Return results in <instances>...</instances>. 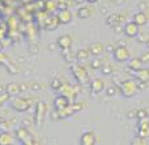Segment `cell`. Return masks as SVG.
I'll return each mask as SVG.
<instances>
[{
    "label": "cell",
    "mask_w": 149,
    "mask_h": 145,
    "mask_svg": "<svg viewBox=\"0 0 149 145\" xmlns=\"http://www.w3.org/2000/svg\"><path fill=\"white\" fill-rule=\"evenodd\" d=\"M133 21H135L139 26H145L146 24H148V15L143 11L136 12V13L133 15Z\"/></svg>",
    "instance_id": "obj_21"
},
{
    "label": "cell",
    "mask_w": 149,
    "mask_h": 145,
    "mask_svg": "<svg viewBox=\"0 0 149 145\" xmlns=\"http://www.w3.org/2000/svg\"><path fill=\"white\" fill-rule=\"evenodd\" d=\"M33 99L31 98H21V96H12L9 99V106L17 112H26L32 106Z\"/></svg>",
    "instance_id": "obj_2"
},
{
    "label": "cell",
    "mask_w": 149,
    "mask_h": 145,
    "mask_svg": "<svg viewBox=\"0 0 149 145\" xmlns=\"http://www.w3.org/2000/svg\"><path fill=\"white\" fill-rule=\"evenodd\" d=\"M93 13H94V9L91 8L90 6H81L78 8V12H77L78 17L79 19H82V20L90 19V17L93 16Z\"/></svg>",
    "instance_id": "obj_18"
},
{
    "label": "cell",
    "mask_w": 149,
    "mask_h": 145,
    "mask_svg": "<svg viewBox=\"0 0 149 145\" xmlns=\"http://www.w3.org/2000/svg\"><path fill=\"white\" fill-rule=\"evenodd\" d=\"M70 70L77 83L79 84L88 83V72L84 66H82L81 63H74L70 66Z\"/></svg>",
    "instance_id": "obj_4"
},
{
    "label": "cell",
    "mask_w": 149,
    "mask_h": 145,
    "mask_svg": "<svg viewBox=\"0 0 149 145\" xmlns=\"http://www.w3.org/2000/svg\"><path fill=\"white\" fill-rule=\"evenodd\" d=\"M146 46H148V49H149V41H148V42H146Z\"/></svg>",
    "instance_id": "obj_46"
},
{
    "label": "cell",
    "mask_w": 149,
    "mask_h": 145,
    "mask_svg": "<svg viewBox=\"0 0 149 145\" xmlns=\"http://www.w3.org/2000/svg\"><path fill=\"white\" fill-rule=\"evenodd\" d=\"M106 90V84H104V81L102 78H95L90 82V91L91 94H100Z\"/></svg>",
    "instance_id": "obj_12"
},
{
    "label": "cell",
    "mask_w": 149,
    "mask_h": 145,
    "mask_svg": "<svg viewBox=\"0 0 149 145\" xmlns=\"http://www.w3.org/2000/svg\"><path fill=\"white\" fill-rule=\"evenodd\" d=\"M81 145H94L96 144V135L93 131H86L82 133L81 140H79Z\"/></svg>",
    "instance_id": "obj_14"
},
{
    "label": "cell",
    "mask_w": 149,
    "mask_h": 145,
    "mask_svg": "<svg viewBox=\"0 0 149 145\" xmlns=\"http://www.w3.org/2000/svg\"><path fill=\"white\" fill-rule=\"evenodd\" d=\"M70 103H71L70 99L66 98L65 95H62V94L57 95L56 98H54V100H53V106H54V108H56V109L65 108V107H68Z\"/></svg>",
    "instance_id": "obj_15"
},
{
    "label": "cell",
    "mask_w": 149,
    "mask_h": 145,
    "mask_svg": "<svg viewBox=\"0 0 149 145\" xmlns=\"http://www.w3.org/2000/svg\"><path fill=\"white\" fill-rule=\"evenodd\" d=\"M17 24H19V21H17V19L15 16H12V17H9V20H8V26H9V31H16V28H17Z\"/></svg>",
    "instance_id": "obj_32"
},
{
    "label": "cell",
    "mask_w": 149,
    "mask_h": 145,
    "mask_svg": "<svg viewBox=\"0 0 149 145\" xmlns=\"http://www.w3.org/2000/svg\"><path fill=\"white\" fill-rule=\"evenodd\" d=\"M57 17H58V21L61 25H66V24H70L73 21V12L69 8H62L58 11Z\"/></svg>",
    "instance_id": "obj_10"
},
{
    "label": "cell",
    "mask_w": 149,
    "mask_h": 145,
    "mask_svg": "<svg viewBox=\"0 0 149 145\" xmlns=\"http://www.w3.org/2000/svg\"><path fill=\"white\" fill-rule=\"evenodd\" d=\"M0 120H1V117H0Z\"/></svg>",
    "instance_id": "obj_47"
},
{
    "label": "cell",
    "mask_w": 149,
    "mask_h": 145,
    "mask_svg": "<svg viewBox=\"0 0 149 145\" xmlns=\"http://www.w3.org/2000/svg\"><path fill=\"white\" fill-rule=\"evenodd\" d=\"M1 92H6V86H1V84H0V94H1Z\"/></svg>",
    "instance_id": "obj_44"
},
{
    "label": "cell",
    "mask_w": 149,
    "mask_h": 145,
    "mask_svg": "<svg viewBox=\"0 0 149 145\" xmlns=\"http://www.w3.org/2000/svg\"><path fill=\"white\" fill-rule=\"evenodd\" d=\"M144 66V62L141 61L140 57H133V58H130V61H128V67H130V70H132V71H137V70L143 69Z\"/></svg>",
    "instance_id": "obj_22"
},
{
    "label": "cell",
    "mask_w": 149,
    "mask_h": 145,
    "mask_svg": "<svg viewBox=\"0 0 149 145\" xmlns=\"http://www.w3.org/2000/svg\"><path fill=\"white\" fill-rule=\"evenodd\" d=\"M54 9H58L56 1H53V0H46V3H45V11L50 12V11H54Z\"/></svg>",
    "instance_id": "obj_30"
},
{
    "label": "cell",
    "mask_w": 149,
    "mask_h": 145,
    "mask_svg": "<svg viewBox=\"0 0 149 145\" xmlns=\"http://www.w3.org/2000/svg\"><path fill=\"white\" fill-rule=\"evenodd\" d=\"M46 114H48V104H46V102H44V100L37 102L36 108H34V116H33L34 125L36 127H42L44 125Z\"/></svg>",
    "instance_id": "obj_3"
},
{
    "label": "cell",
    "mask_w": 149,
    "mask_h": 145,
    "mask_svg": "<svg viewBox=\"0 0 149 145\" xmlns=\"http://www.w3.org/2000/svg\"><path fill=\"white\" fill-rule=\"evenodd\" d=\"M131 144H133V145H144V144H146V139H144V137H141V136H136L135 139L131 141Z\"/></svg>",
    "instance_id": "obj_33"
},
{
    "label": "cell",
    "mask_w": 149,
    "mask_h": 145,
    "mask_svg": "<svg viewBox=\"0 0 149 145\" xmlns=\"http://www.w3.org/2000/svg\"><path fill=\"white\" fill-rule=\"evenodd\" d=\"M31 89L33 90V91H40V90H42V84L38 83V82H34V83H32Z\"/></svg>",
    "instance_id": "obj_38"
},
{
    "label": "cell",
    "mask_w": 149,
    "mask_h": 145,
    "mask_svg": "<svg viewBox=\"0 0 149 145\" xmlns=\"http://www.w3.org/2000/svg\"><path fill=\"white\" fill-rule=\"evenodd\" d=\"M119 91L123 95L124 98H133L139 91V86H137V81L136 79H125L120 83Z\"/></svg>",
    "instance_id": "obj_1"
},
{
    "label": "cell",
    "mask_w": 149,
    "mask_h": 145,
    "mask_svg": "<svg viewBox=\"0 0 149 145\" xmlns=\"http://www.w3.org/2000/svg\"><path fill=\"white\" fill-rule=\"evenodd\" d=\"M104 45L102 42H93V44L88 46V50H90L91 56L93 57H100L104 53Z\"/></svg>",
    "instance_id": "obj_17"
},
{
    "label": "cell",
    "mask_w": 149,
    "mask_h": 145,
    "mask_svg": "<svg viewBox=\"0 0 149 145\" xmlns=\"http://www.w3.org/2000/svg\"><path fill=\"white\" fill-rule=\"evenodd\" d=\"M20 89H21V92H25L29 89V86L26 83H20Z\"/></svg>",
    "instance_id": "obj_41"
},
{
    "label": "cell",
    "mask_w": 149,
    "mask_h": 145,
    "mask_svg": "<svg viewBox=\"0 0 149 145\" xmlns=\"http://www.w3.org/2000/svg\"><path fill=\"white\" fill-rule=\"evenodd\" d=\"M103 65H104V62L102 61L100 57H94V58L91 59V62H90V67L93 70H100Z\"/></svg>",
    "instance_id": "obj_25"
},
{
    "label": "cell",
    "mask_w": 149,
    "mask_h": 145,
    "mask_svg": "<svg viewBox=\"0 0 149 145\" xmlns=\"http://www.w3.org/2000/svg\"><path fill=\"white\" fill-rule=\"evenodd\" d=\"M123 32L127 37L130 38H135L137 37V34L140 33V26L136 24L135 21H130V22H125L123 26Z\"/></svg>",
    "instance_id": "obj_9"
},
{
    "label": "cell",
    "mask_w": 149,
    "mask_h": 145,
    "mask_svg": "<svg viewBox=\"0 0 149 145\" xmlns=\"http://www.w3.org/2000/svg\"><path fill=\"white\" fill-rule=\"evenodd\" d=\"M12 129V124L9 120H0V132H8Z\"/></svg>",
    "instance_id": "obj_28"
},
{
    "label": "cell",
    "mask_w": 149,
    "mask_h": 145,
    "mask_svg": "<svg viewBox=\"0 0 149 145\" xmlns=\"http://www.w3.org/2000/svg\"><path fill=\"white\" fill-rule=\"evenodd\" d=\"M86 0H74V3L75 4H82V3H84Z\"/></svg>",
    "instance_id": "obj_43"
},
{
    "label": "cell",
    "mask_w": 149,
    "mask_h": 145,
    "mask_svg": "<svg viewBox=\"0 0 149 145\" xmlns=\"http://www.w3.org/2000/svg\"><path fill=\"white\" fill-rule=\"evenodd\" d=\"M90 57H91V53L88 49H79V50L75 53V59L79 62V63L88 61Z\"/></svg>",
    "instance_id": "obj_23"
},
{
    "label": "cell",
    "mask_w": 149,
    "mask_h": 145,
    "mask_svg": "<svg viewBox=\"0 0 149 145\" xmlns=\"http://www.w3.org/2000/svg\"><path fill=\"white\" fill-rule=\"evenodd\" d=\"M16 136L11 131L8 132H0V145H11L15 142Z\"/></svg>",
    "instance_id": "obj_19"
},
{
    "label": "cell",
    "mask_w": 149,
    "mask_h": 145,
    "mask_svg": "<svg viewBox=\"0 0 149 145\" xmlns=\"http://www.w3.org/2000/svg\"><path fill=\"white\" fill-rule=\"evenodd\" d=\"M124 20H127V15L125 13H113V15H110V16L107 17L106 22H107L108 26L113 28V26L119 25L120 22H123Z\"/></svg>",
    "instance_id": "obj_13"
},
{
    "label": "cell",
    "mask_w": 149,
    "mask_h": 145,
    "mask_svg": "<svg viewBox=\"0 0 149 145\" xmlns=\"http://www.w3.org/2000/svg\"><path fill=\"white\" fill-rule=\"evenodd\" d=\"M136 114H137V109H133V111L128 112V117H130V119H132V117H136Z\"/></svg>",
    "instance_id": "obj_42"
},
{
    "label": "cell",
    "mask_w": 149,
    "mask_h": 145,
    "mask_svg": "<svg viewBox=\"0 0 149 145\" xmlns=\"http://www.w3.org/2000/svg\"><path fill=\"white\" fill-rule=\"evenodd\" d=\"M87 3H90V4H94V3H98L99 0H86Z\"/></svg>",
    "instance_id": "obj_45"
},
{
    "label": "cell",
    "mask_w": 149,
    "mask_h": 145,
    "mask_svg": "<svg viewBox=\"0 0 149 145\" xmlns=\"http://www.w3.org/2000/svg\"><path fill=\"white\" fill-rule=\"evenodd\" d=\"M15 136H16L17 141L21 142V144H24V145H32V144H34L33 136H32V133L25 128V127H19V128L15 131Z\"/></svg>",
    "instance_id": "obj_5"
},
{
    "label": "cell",
    "mask_w": 149,
    "mask_h": 145,
    "mask_svg": "<svg viewBox=\"0 0 149 145\" xmlns=\"http://www.w3.org/2000/svg\"><path fill=\"white\" fill-rule=\"evenodd\" d=\"M140 58H141V61H143L144 63H149V49L146 52H143V53H141Z\"/></svg>",
    "instance_id": "obj_37"
},
{
    "label": "cell",
    "mask_w": 149,
    "mask_h": 145,
    "mask_svg": "<svg viewBox=\"0 0 149 145\" xmlns=\"http://www.w3.org/2000/svg\"><path fill=\"white\" fill-rule=\"evenodd\" d=\"M115 45H112V44H110V45H107L106 46V52H108V53H113V50H115Z\"/></svg>",
    "instance_id": "obj_40"
},
{
    "label": "cell",
    "mask_w": 149,
    "mask_h": 145,
    "mask_svg": "<svg viewBox=\"0 0 149 145\" xmlns=\"http://www.w3.org/2000/svg\"><path fill=\"white\" fill-rule=\"evenodd\" d=\"M149 114L145 108H141V109H137V114H136V119L140 120V119H144V117H148Z\"/></svg>",
    "instance_id": "obj_34"
},
{
    "label": "cell",
    "mask_w": 149,
    "mask_h": 145,
    "mask_svg": "<svg viewBox=\"0 0 149 145\" xmlns=\"http://www.w3.org/2000/svg\"><path fill=\"white\" fill-rule=\"evenodd\" d=\"M112 56H113V58H115V61L127 62V61H130V58H131V52H130V49H128L127 46L119 45V46L115 47Z\"/></svg>",
    "instance_id": "obj_7"
},
{
    "label": "cell",
    "mask_w": 149,
    "mask_h": 145,
    "mask_svg": "<svg viewBox=\"0 0 149 145\" xmlns=\"http://www.w3.org/2000/svg\"><path fill=\"white\" fill-rule=\"evenodd\" d=\"M116 92H118V89H116L115 86L106 87V95H107V96H113Z\"/></svg>",
    "instance_id": "obj_35"
},
{
    "label": "cell",
    "mask_w": 149,
    "mask_h": 145,
    "mask_svg": "<svg viewBox=\"0 0 149 145\" xmlns=\"http://www.w3.org/2000/svg\"><path fill=\"white\" fill-rule=\"evenodd\" d=\"M100 72H102V75H106V77L112 75V74H113L112 65H108V63L103 65V66H102V69H100Z\"/></svg>",
    "instance_id": "obj_26"
},
{
    "label": "cell",
    "mask_w": 149,
    "mask_h": 145,
    "mask_svg": "<svg viewBox=\"0 0 149 145\" xmlns=\"http://www.w3.org/2000/svg\"><path fill=\"white\" fill-rule=\"evenodd\" d=\"M6 92L9 94V96H17V95L21 94V89H20V83L17 82H11L6 86Z\"/></svg>",
    "instance_id": "obj_20"
},
{
    "label": "cell",
    "mask_w": 149,
    "mask_h": 145,
    "mask_svg": "<svg viewBox=\"0 0 149 145\" xmlns=\"http://www.w3.org/2000/svg\"><path fill=\"white\" fill-rule=\"evenodd\" d=\"M137 86H139V90H145L148 87V83L145 81H137Z\"/></svg>",
    "instance_id": "obj_39"
},
{
    "label": "cell",
    "mask_w": 149,
    "mask_h": 145,
    "mask_svg": "<svg viewBox=\"0 0 149 145\" xmlns=\"http://www.w3.org/2000/svg\"><path fill=\"white\" fill-rule=\"evenodd\" d=\"M11 58H9V56L7 53H4V52H0V65L4 67H7L8 65H11Z\"/></svg>",
    "instance_id": "obj_27"
},
{
    "label": "cell",
    "mask_w": 149,
    "mask_h": 145,
    "mask_svg": "<svg viewBox=\"0 0 149 145\" xmlns=\"http://www.w3.org/2000/svg\"><path fill=\"white\" fill-rule=\"evenodd\" d=\"M135 77L137 78V81H149V69H140L137 71H135Z\"/></svg>",
    "instance_id": "obj_24"
},
{
    "label": "cell",
    "mask_w": 149,
    "mask_h": 145,
    "mask_svg": "<svg viewBox=\"0 0 149 145\" xmlns=\"http://www.w3.org/2000/svg\"><path fill=\"white\" fill-rule=\"evenodd\" d=\"M137 40L140 42H145L146 44V42L149 41V34L148 33H139L137 34Z\"/></svg>",
    "instance_id": "obj_36"
},
{
    "label": "cell",
    "mask_w": 149,
    "mask_h": 145,
    "mask_svg": "<svg viewBox=\"0 0 149 145\" xmlns=\"http://www.w3.org/2000/svg\"><path fill=\"white\" fill-rule=\"evenodd\" d=\"M62 84H63V82H62L59 78H53L52 82H50V87L54 90V91H59V89L62 87Z\"/></svg>",
    "instance_id": "obj_29"
},
{
    "label": "cell",
    "mask_w": 149,
    "mask_h": 145,
    "mask_svg": "<svg viewBox=\"0 0 149 145\" xmlns=\"http://www.w3.org/2000/svg\"><path fill=\"white\" fill-rule=\"evenodd\" d=\"M73 44H74V38L70 36V34H62L57 38V46L61 49L62 52L65 50H70L73 47Z\"/></svg>",
    "instance_id": "obj_8"
},
{
    "label": "cell",
    "mask_w": 149,
    "mask_h": 145,
    "mask_svg": "<svg viewBox=\"0 0 149 145\" xmlns=\"http://www.w3.org/2000/svg\"><path fill=\"white\" fill-rule=\"evenodd\" d=\"M58 25H61L58 21V17L57 16H48L46 20L42 24V28L45 31H54V29L58 28Z\"/></svg>",
    "instance_id": "obj_16"
},
{
    "label": "cell",
    "mask_w": 149,
    "mask_h": 145,
    "mask_svg": "<svg viewBox=\"0 0 149 145\" xmlns=\"http://www.w3.org/2000/svg\"><path fill=\"white\" fill-rule=\"evenodd\" d=\"M59 94H62V95H65L66 98H69L71 102L75 99V96H77V90H75V87L73 86V84H70V83H63L62 84V87L59 89Z\"/></svg>",
    "instance_id": "obj_11"
},
{
    "label": "cell",
    "mask_w": 149,
    "mask_h": 145,
    "mask_svg": "<svg viewBox=\"0 0 149 145\" xmlns=\"http://www.w3.org/2000/svg\"><path fill=\"white\" fill-rule=\"evenodd\" d=\"M83 109V106H82L81 103H70L68 107H65V108L62 109H56L57 114H58L59 119H66V117H70L71 115L77 114V112L82 111Z\"/></svg>",
    "instance_id": "obj_6"
},
{
    "label": "cell",
    "mask_w": 149,
    "mask_h": 145,
    "mask_svg": "<svg viewBox=\"0 0 149 145\" xmlns=\"http://www.w3.org/2000/svg\"><path fill=\"white\" fill-rule=\"evenodd\" d=\"M9 99H11L9 94H7V92H1V94H0V108H1L6 103H8Z\"/></svg>",
    "instance_id": "obj_31"
}]
</instances>
